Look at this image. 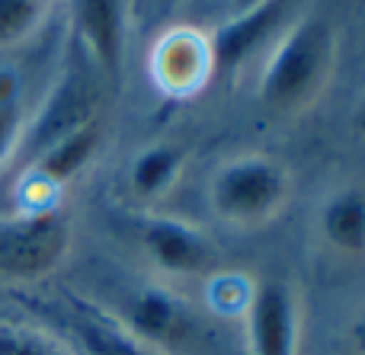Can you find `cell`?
<instances>
[{"label": "cell", "mask_w": 365, "mask_h": 355, "mask_svg": "<svg viewBox=\"0 0 365 355\" xmlns=\"http://www.w3.org/2000/svg\"><path fill=\"white\" fill-rule=\"evenodd\" d=\"M314 234L327 256L365 263V183H340L321 198Z\"/></svg>", "instance_id": "obj_8"}, {"label": "cell", "mask_w": 365, "mask_h": 355, "mask_svg": "<svg viewBox=\"0 0 365 355\" xmlns=\"http://www.w3.org/2000/svg\"><path fill=\"white\" fill-rule=\"evenodd\" d=\"M263 0H231V6H234V13H247V10H253V6H259Z\"/></svg>", "instance_id": "obj_21"}, {"label": "cell", "mask_w": 365, "mask_h": 355, "mask_svg": "<svg viewBox=\"0 0 365 355\" xmlns=\"http://www.w3.org/2000/svg\"><path fill=\"white\" fill-rule=\"evenodd\" d=\"M295 196V176L266 151H240L221 160L205 183L215 221L234 231H263L282 218Z\"/></svg>", "instance_id": "obj_2"}, {"label": "cell", "mask_w": 365, "mask_h": 355, "mask_svg": "<svg viewBox=\"0 0 365 355\" xmlns=\"http://www.w3.org/2000/svg\"><path fill=\"white\" fill-rule=\"evenodd\" d=\"M23 134H26V119H23V109H19L16 96L0 93V166L19 154Z\"/></svg>", "instance_id": "obj_18"}, {"label": "cell", "mask_w": 365, "mask_h": 355, "mask_svg": "<svg viewBox=\"0 0 365 355\" xmlns=\"http://www.w3.org/2000/svg\"><path fill=\"white\" fill-rule=\"evenodd\" d=\"M247 349L250 355H302L304 304L298 285L285 279L253 282L244 307Z\"/></svg>", "instance_id": "obj_7"}, {"label": "cell", "mask_w": 365, "mask_h": 355, "mask_svg": "<svg viewBox=\"0 0 365 355\" xmlns=\"http://www.w3.org/2000/svg\"><path fill=\"white\" fill-rule=\"evenodd\" d=\"M58 0H0V51H13L38 36Z\"/></svg>", "instance_id": "obj_14"}, {"label": "cell", "mask_w": 365, "mask_h": 355, "mask_svg": "<svg viewBox=\"0 0 365 355\" xmlns=\"http://www.w3.org/2000/svg\"><path fill=\"white\" fill-rule=\"evenodd\" d=\"M247 275H231V272H212L208 275V301L215 311L221 314H244L247 301H250L253 282L247 285Z\"/></svg>", "instance_id": "obj_17"}, {"label": "cell", "mask_w": 365, "mask_h": 355, "mask_svg": "<svg viewBox=\"0 0 365 355\" xmlns=\"http://www.w3.org/2000/svg\"><path fill=\"white\" fill-rule=\"evenodd\" d=\"M353 128L359 134H365V93L359 96V102H356V112H353Z\"/></svg>", "instance_id": "obj_20"}, {"label": "cell", "mask_w": 365, "mask_h": 355, "mask_svg": "<svg viewBox=\"0 0 365 355\" xmlns=\"http://www.w3.org/2000/svg\"><path fill=\"white\" fill-rule=\"evenodd\" d=\"M138 250L160 282L208 279L218 272V247L199 228L177 215H148L138 224Z\"/></svg>", "instance_id": "obj_6"}, {"label": "cell", "mask_w": 365, "mask_h": 355, "mask_svg": "<svg viewBox=\"0 0 365 355\" xmlns=\"http://www.w3.org/2000/svg\"><path fill=\"white\" fill-rule=\"evenodd\" d=\"M74 247V224L61 208H29L0 221V279L42 282L61 269Z\"/></svg>", "instance_id": "obj_3"}, {"label": "cell", "mask_w": 365, "mask_h": 355, "mask_svg": "<svg viewBox=\"0 0 365 355\" xmlns=\"http://www.w3.org/2000/svg\"><path fill=\"white\" fill-rule=\"evenodd\" d=\"M77 337L87 355H154L135 337H128L119 320L103 317V314H87L77 320Z\"/></svg>", "instance_id": "obj_15"}, {"label": "cell", "mask_w": 365, "mask_h": 355, "mask_svg": "<svg viewBox=\"0 0 365 355\" xmlns=\"http://www.w3.org/2000/svg\"><path fill=\"white\" fill-rule=\"evenodd\" d=\"M125 0H74V23L100 77L115 80L122 74L128 29Z\"/></svg>", "instance_id": "obj_10"}, {"label": "cell", "mask_w": 365, "mask_h": 355, "mask_svg": "<svg viewBox=\"0 0 365 355\" xmlns=\"http://www.w3.org/2000/svg\"><path fill=\"white\" fill-rule=\"evenodd\" d=\"M186 173V151L173 141L141 147L128 164V192L141 205H158L180 186Z\"/></svg>", "instance_id": "obj_12"}, {"label": "cell", "mask_w": 365, "mask_h": 355, "mask_svg": "<svg viewBox=\"0 0 365 355\" xmlns=\"http://www.w3.org/2000/svg\"><path fill=\"white\" fill-rule=\"evenodd\" d=\"M100 115V100H96V87L87 77H64L55 87V93L48 96V102L42 106V112L32 122H26V134L23 144H19V154L26 157H36L38 151L58 141L61 134H68L71 128L83 125V122L96 119Z\"/></svg>", "instance_id": "obj_9"}, {"label": "cell", "mask_w": 365, "mask_h": 355, "mask_svg": "<svg viewBox=\"0 0 365 355\" xmlns=\"http://www.w3.org/2000/svg\"><path fill=\"white\" fill-rule=\"evenodd\" d=\"M340 70V36L321 16H298L276 36L257 77L266 112L302 119L330 93Z\"/></svg>", "instance_id": "obj_1"}, {"label": "cell", "mask_w": 365, "mask_h": 355, "mask_svg": "<svg viewBox=\"0 0 365 355\" xmlns=\"http://www.w3.org/2000/svg\"><path fill=\"white\" fill-rule=\"evenodd\" d=\"M218 74L212 32L192 23H173L148 48V77L164 100L189 102L208 90Z\"/></svg>", "instance_id": "obj_4"}, {"label": "cell", "mask_w": 365, "mask_h": 355, "mask_svg": "<svg viewBox=\"0 0 365 355\" xmlns=\"http://www.w3.org/2000/svg\"><path fill=\"white\" fill-rule=\"evenodd\" d=\"M119 327L154 355H189L199 349L202 324L186 298L170 285H145L122 304Z\"/></svg>", "instance_id": "obj_5"}, {"label": "cell", "mask_w": 365, "mask_h": 355, "mask_svg": "<svg viewBox=\"0 0 365 355\" xmlns=\"http://www.w3.org/2000/svg\"><path fill=\"white\" fill-rule=\"evenodd\" d=\"M285 0H263L259 6L247 13H237L231 23H225L218 32L212 36L215 42V61L218 70H227L234 64L244 61V55H250V48H257L266 36H269L272 23L282 16Z\"/></svg>", "instance_id": "obj_13"}, {"label": "cell", "mask_w": 365, "mask_h": 355, "mask_svg": "<svg viewBox=\"0 0 365 355\" xmlns=\"http://www.w3.org/2000/svg\"><path fill=\"white\" fill-rule=\"evenodd\" d=\"M103 141H106V128H103L100 115L83 122V125H77V128H71L68 134L51 141L45 151H38L36 157L29 160L32 183L45 186V189H61V186L74 183V179L96 160Z\"/></svg>", "instance_id": "obj_11"}, {"label": "cell", "mask_w": 365, "mask_h": 355, "mask_svg": "<svg viewBox=\"0 0 365 355\" xmlns=\"http://www.w3.org/2000/svg\"><path fill=\"white\" fill-rule=\"evenodd\" d=\"M0 355H71V349L36 327H0Z\"/></svg>", "instance_id": "obj_16"}, {"label": "cell", "mask_w": 365, "mask_h": 355, "mask_svg": "<svg viewBox=\"0 0 365 355\" xmlns=\"http://www.w3.org/2000/svg\"><path fill=\"white\" fill-rule=\"evenodd\" d=\"M346 349L349 355H365V307H359L346 324Z\"/></svg>", "instance_id": "obj_19"}]
</instances>
